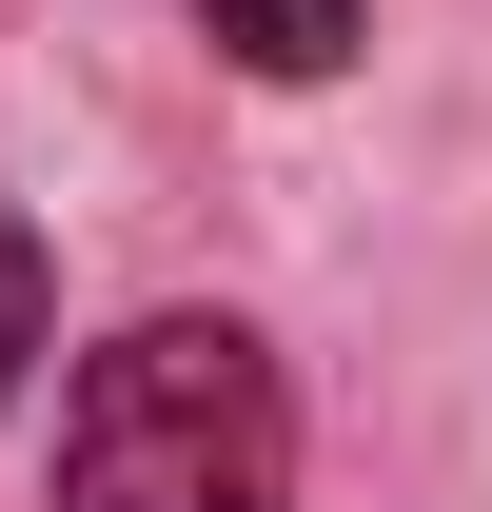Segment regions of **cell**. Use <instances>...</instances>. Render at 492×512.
<instances>
[{
  "mask_svg": "<svg viewBox=\"0 0 492 512\" xmlns=\"http://www.w3.org/2000/svg\"><path fill=\"white\" fill-rule=\"evenodd\" d=\"M178 20H197L237 79H355V60H374V0H178Z\"/></svg>",
  "mask_w": 492,
  "mask_h": 512,
  "instance_id": "cell-2",
  "label": "cell"
},
{
  "mask_svg": "<svg viewBox=\"0 0 492 512\" xmlns=\"http://www.w3.org/2000/svg\"><path fill=\"white\" fill-rule=\"evenodd\" d=\"M60 512H296V375L276 335L178 296L60 375Z\"/></svg>",
  "mask_w": 492,
  "mask_h": 512,
  "instance_id": "cell-1",
  "label": "cell"
},
{
  "mask_svg": "<svg viewBox=\"0 0 492 512\" xmlns=\"http://www.w3.org/2000/svg\"><path fill=\"white\" fill-rule=\"evenodd\" d=\"M40 355H60V256H40V217L0 197V414L40 394Z\"/></svg>",
  "mask_w": 492,
  "mask_h": 512,
  "instance_id": "cell-3",
  "label": "cell"
}]
</instances>
